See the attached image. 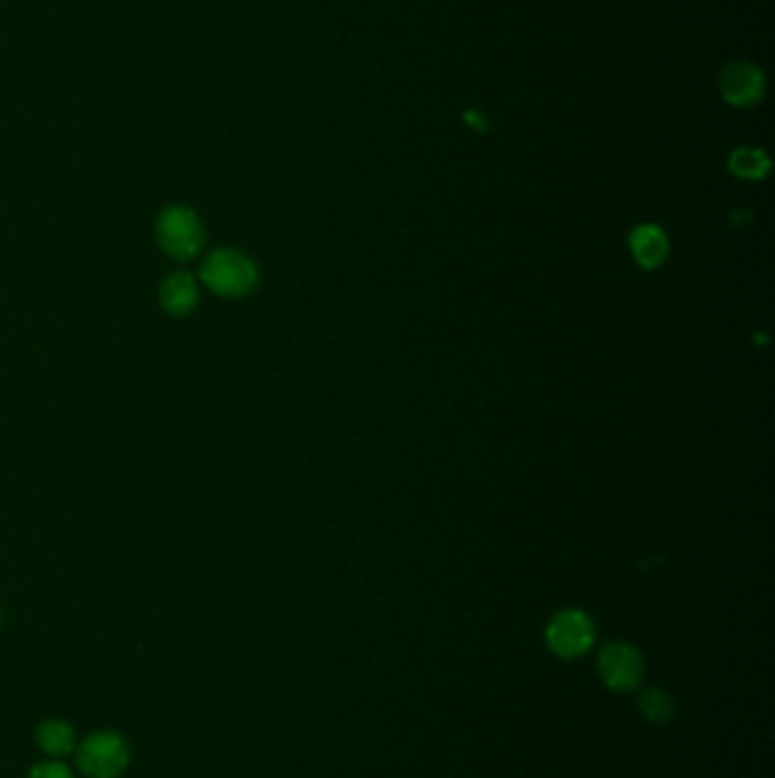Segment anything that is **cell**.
<instances>
[{
	"mask_svg": "<svg viewBox=\"0 0 775 778\" xmlns=\"http://www.w3.org/2000/svg\"><path fill=\"white\" fill-rule=\"evenodd\" d=\"M200 278L223 299H244L257 287V267L246 253L216 248L200 267Z\"/></svg>",
	"mask_w": 775,
	"mask_h": 778,
	"instance_id": "obj_1",
	"label": "cell"
},
{
	"mask_svg": "<svg viewBox=\"0 0 775 778\" xmlns=\"http://www.w3.org/2000/svg\"><path fill=\"white\" fill-rule=\"evenodd\" d=\"M155 233L162 251L178 262L196 258L205 244L203 223L194 212L182 208V205H169L157 214Z\"/></svg>",
	"mask_w": 775,
	"mask_h": 778,
	"instance_id": "obj_2",
	"label": "cell"
},
{
	"mask_svg": "<svg viewBox=\"0 0 775 778\" xmlns=\"http://www.w3.org/2000/svg\"><path fill=\"white\" fill-rule=\"evenodd\" d=\"M130 763V747L123 735L100 731L89 735L75 751V765L89 778H116Z\"/></svg>",
	"mask_w": 775,
	"mask_h": 778,
	"instance_id": "obj_3",
	"label": "cell"
},
{
	"mask_svg": "<svg viewBox=\"0 0 775 778\" xmlns=\"http://www.w3.org/2000/svg\"><path fill=\"white\" fill-rule=\"evenodd\" d=\"M646 674L641 651L628 642L605 644L598 656V676L612 692L637 690Z\"/></svg>",
	"mask_w": 775,
	"mask_h": 778,
	"instance_id": "obj_4",
	"label": "cell"
},
{
	"mask_svg": "<svg viewBox=\"0 0 775 778\" xmlns=\"http://www.w3.org/2000/svg\"><path fill=\"white\" fill-rule=\"evenodd\" d=\"M594 624L580 610H564L550 619L546 628V642L555 656L573 660L585 656L594 644Z\"/></svg>",
	"mask_w": 775,
	"mask_h": 778,
	"instance_id": "obj_5",
	"label": "cell"
},
{
	"mask_svg": "<svg viewBox=\"0 0 775 778\" xmlns=\"http://www.w3.org/2000/svg\"><path fill=\"white\" fill-rule=\"evenodd\" d=\"M721 91L725 101L737 107H750L764 94V78L760 69L748 62H732L723 69Z\"/></svg>",
	"mask_w": 775,
	"mask_h": 778,
	"instance_id": "obj_6",
	"label": "cell"
},
{
	"mask_svg": "<svg viewBox=\"0 0 775 778\" xmlns=\"http://www.w3.org/2000/svg\"><path fill=\"white\" fill-rule=\"evenodd\" d=\"M162 308L173 317H187L198 305L196 280L187 271L169 273L160 285Z\"/></svg>",
	"mask_w": 775,
	"mask_h": 778,
	"instance_id": "obj_7",
	"label": "cell"
},
{
	"mask_svg": "<svg viewBox=\"0 0 775 778\" xmlns=\"http://www.w3.org/2000/svg\"><path fill=\"white\" fill-rule=\"evenodd\" d=\"M630 246L637 262L646 269L660 267L666 258V253H669L666 235L657 226H639L635 233L630 235Z\"/></svg>",
	"mask_w": 775,
	"mask_h": 778,
	"instance_id": "obj_8",
	"label": "cell"
},
{
	"mask_svg": "<svg viewBox=\"0 0 775 778\" xmlns=\"http://www.w3.org/2000/svg\"><path fill=\"white\" fill-rule=\"evenodd\" d=\"M37 744L50 756H64L75 749V731L62 719H50V722L39 724Z\"/></svg>",
	"mask_w": 775,
	"mask_h": 778,
	"instance_id": "obj_9",
	"label": "cell"
},
{
	"mask_svg": "<svg viewBox=\"0 0 775 778\" xmlns=\"http://www.w3.org/2000/svg\"><path fill=\"white\" fill-rule=\"evenodd\" d=\"M637 708H639L641 717L655 726L669 724L675 715V703L671 699V694H666L660 688H648V690L641 692Z\"/></svg>",
	"mask_w": 775,
	"mask_h": 778,
	"instance_id": "obj_10",
	"label": "cell"
},
{
	"mask_svg": "<svg viewBox=\"0 0 775 778\" xmlns=\"http://www.w3.org/2000/svg\"><path fill=\"white\" fill-rule=\"evenodd\" d=\"M730 169L741 178H762L769 171V160L755 148H739L730 157Z\"/></svg>",
	"mask_w": 775,
	"mask_h": 778,
	"instance_id": "obj_11",
	"label": "cell"
},
{
	"mask_svg": "<svg viewBox=\"0 0 775 778\" xmlns=\"http://www.w3.org/2000/svg\"><path fill=\"white\" fill-rule=\"evenodd\" d=\"M28 778H73V772L64 763H39L30 769Z\"/></svg>",
	"mask_w": 775,
	"mask_h": 778,
	"instance_id": "obj_12",
	"label": "cell"
}]
</instances>
